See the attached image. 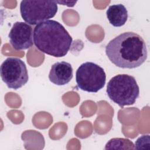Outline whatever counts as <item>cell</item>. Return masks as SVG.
Returning a JSON list of instances; mask_svg holds the SVG:
<instances>
[{
    "label": "cell",
    "mask_w": 150,
    "mask_h": 150,
    "mask_svg": "<svg viewBox=\"0 0 150 150\" xmlns=\"http://www.w3.org/2000/svg\"><path fill=\"white\" fill-rule=\"evenodd\" d=\"M105 53L111 63L123 69L138 67L148 56L145 40L132 32L122 33L111 40L105 46Z\"/></svg>",
    "instance_id": "cell-1"
},
{
    "label": "cell",
    "mask_w": 150,
    "mask_h": 150,
    "mask_svg": "<svg viewBox=\"0 0 150 150\" xmlns=\"http://www.w3.org/2000/svg\"><path fill=\"white\" fill-rule=\"evenodd\" d=\"M2 81L9 88L18 90L27 83L29 80L25 63L17 57H8L0 67Z\"/></svg>",
    "instance_id": "cell-6"
},
{
    "label": "cell",
    "mask_w": 150,
    "mask_h": 150,
    "mask_svg": "<svg viewBox=\"0 0 150 150\" xmlns=\"http://www.w3.org/2000/svg\"><path fill=\"white\" fill-rule=\"evenodd\" d=\"M58 7L56 1H22L20 12L23 19L31 25L53 18Z\"/></svg>",
    "instance_id": "cell-4"
},
{
    "label": "cell",
    "mask_w": 150,
    "mask_h": 150,
    "mask_svg": "<svg viewBox=\"0 0 150 150\" xmlns=\"http://www.w3.org/2000/svg\"><path fill=\"white\" fill-rule=\"evenodd\" d=\"M33 30L30 25L23 22H15L8 37L12 46L15 50H26L33 45Z\"/></svg>",
    "instance_id": "cell-7"
},
{
    "label": "cell",
    "mask_w": 150,
    "mask_h": 150,
    "mask_svg": "<svg viewBox=\"0 0 150 150\" xmlns=\"http://www.w3.org/2000/svg\"><path fill=\"white\" fill-rule=\"evenodd\" d=\"M76 81L80 90L97 93L104 87L106 74L103 67L93 62H87L81 64L77 69Z\"/></svg>",
    "instance_id": "cell-5"
},
{
    "label": "cell",
    "mask_w": 150,
    "mask_h": 150,
    "mask_svg": "<svg viewBox=\"0 0 150 150\" xmlns=\"http://www.w3.org/2000/svg\"><path fill=\"white\" fill-rule=\"evenodd\" d=\"M73 39L64 27L54 20L37 25L33 30V42L40 52L55 57L66 56Z\"/></svg>",
    "instance_id": "cell-2"
},
{
    "label": "cell",
    "mask_w": 150,
    "mask_h": 150,
    "mask_svg": "<svg viewBox=\"0 0 150 150\" xmlns=\"http://www.w3.org/2000/svg\"><path fill=\"white\" fill-rule=\"evenodd\" d=\"M73 76L71 65L66 62H58L53 64L50 69L49 79L53 84L64 86L69 83Z\"/></svg>",
    "instance_id": "cell-8"
},
{
    "label": "cell",
    "mask_w": 150,
    "mask_h": 150,
    "mask_svg": "<svg viewBox=\"0 0 150 150\" xmlns=\"http://www.w3.org/2000/svg\"><path fill=\"white\" fill-rule=\"evenodd\" d=\"M57 4H62L63 5H67L69 7H72L77 2V1H56Z\"/></svg>",
    "instance_id": "cell-12"
},
{
    "label": "cell",
    "mask_w": 150,
    "mask_h": 150,
    "mask_svg": "<svg viewBox=\"0 0 150 150\" xmlns=\"http://www.w3.org/2000/svg\"><path fill=\"white\" fill-rule=\"evenodd\" d=\"M108 97L120 107L134 104L139 96V88L134 77L120 74L112 77L107 85Z\"/></svg>",
    "instance_id": "cell-3"
},
{
    "label": "cell",
    "mask_w": 150,
    "mask_h": 150,
    "mask_svg": "<svg viewBox=\"0 0 150 150\" xmlns=\"http://www.w3.org/2000/svg\"><path fill=\"white\" fill-rule=\"evenodd\" d=\"M134 149H150V138L149 135H143L135 141Z\"/></svg>",
    "instance_id": "cell-11"
},
{
    "label": "cell",
    "mask_w": 150,
    "mask_h": 150,
    "mask_svg": "<svg viewBox=\"0 0 150 150\" xmlns=\"http://www.w3.org/2000/svg\"><path fill=\"white\" fill-rule=\"evenodd\" d=\"M107 18L111 25L115 27L123 26L128 19V11L121 4H114L108 7L106 11Z\"/></svg>",
    "instance_id": "cell-9"
},
{
    "label": "cell",
    "mask_w": 150,
    "mask_h": 150,
    "mask_svg": "<svg viewBox=\"0 0 150 150\" xmlns=\"http://www.w3.org/2000/svg\"><path fill=\"white\" fill-rule=\"evenodd\" d=\"M105 149H134L133 142L127 138H114L105 144Z\"/></svg>",
    "instance_id": "cell-10"
}]
</instances>
